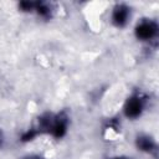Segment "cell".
<instances>
[{"label":"cell","instance_id":"6da1fadb","mask_svg":"<svg viewBox=\"0 0 159 159\" xmlns=\"http://www.w3.org/2000/svg\"><path fill=\"white\" fill-rule=\"evenodd\" d=\"M135 37L140 41H149L152 39H154L158 34V24L154 20H149V19H144L142 20L134 30Z\"/></svg>","mask_w":159,"mask_h":159},{"label":"cell","instance_id":"7a4b0ae2","mask_svg":"<svg viewBox=\"0 0 159 159\" xmlns=\"http://www.w3.org/2000/svg\"><path fill=\"white\" fill-rule=\"evenodd\" d=\"M144 109V99L140 94H133L130 96L125 103H124V114L127 118H130V119H135L138 118Z\"/></svg>","mask_w":159,"mask_h":159},{"label":"cell","instance_id":"3957f363","mask_svg":"<svg viewBox=\"0 0 159 159\" xmlns=\"http://www.w3.org/2000/svg\"><path fill=\"white\" fill-rule=\"evenodd\" d=\"M67 128H68V117L65 113L53 114V118L48 129V134H51L53 138L60 139L65 137V134L67 133Z\"/></svg>","mask_w":159,"mask_h":159},{"label":"cell","instance_id":"277c9868","mask_svg":"<svg viewBox=\"0 0 159 159\" xmlns=\"http://www.w3.org/2000/svg\"><path fill=\"white\" fill-rule=\"evenodd\" d=\"M130 17V9L125 4H117L112 11V22L117 27H124Z\"/></svg>","mask_w":159,"mask_h":159},{"label":"cell","instance_id":"5b68a950","mask_svg":"<svg viewBox=\"0 0 159 159\" xmlns=\"http://www.w3.org/2000/svg\"><path fill=\"white\" fill-rule=\"evenodd\" d=\"M135 145L139 150H142L144 153H153L157 149V144H155L154 139L147 134L138 135L135 139Z\"/></svg>","mask_w":159,"mask_h":159},{"label":"cell","instance_id":"8992f818","mask_svg":"<svg viewBox=\"0 0 159 159\" xmlns=\"http://www.w3.org/2000/svg\"><path fill=\"white\" fill-rule=\"evenodd\" d=\"M34 11L42 19H51L52 16V9L51 6L45 2V1H35V7H34Z\"/></svg>","mask_w":159,"mask_h":159},{"label":"cell","instance_id":"52a82bcc","mask_svg":"<svg viewBox=\"0 0 159 159\" xmlns=\"http://www.w3.org/2000/svg\"><path fill=\"white\" fill-rule=\"evenodd\" d=\"M37 134H39L37 129H35V128L29 129V130H26V132L21 135V140H22V142H30V140H32Z\"/></svg>","mask_w":159,"mask_h":159},{"label":"cell","instance_id":"ba28073f","mask_svg":"<svg viewBox=\"0 0 159 159\" xmlns=\"http://www.w3.org/2000/svg\"><path fill=\"white\" fill-rule=\"evenodd\" d=\"M26 159H42L40 157H31V158H26Z\"/></svg>","mask_w":159,"mask_h":159},{"label":"cell","instance_id":"9c48e42d","mask_svg":"<svg viewBox=\"0 0 159 159\" xmlns=\"http://www.w3.org/2000/svg\"><path fill=\"white\" fill-rule=\"evenodd\" d=\"M112 159H127V158H123V157H117V158H112Z\"/></svg>","mask_w":159,"mask_h":159},{"label":"cell","instance_id":"30bf717a","mask_svg":"<svg viewBox=\"0 0 159 159\" xmlns=\"http://www.w3.org/2000/svg\"><path fill=\"white\" fill-rule=\"evenodd\" d=\"M0 144H1V137H0Z\"/></svg>","mask_w":159,"mask_h":159}]
</instances>
